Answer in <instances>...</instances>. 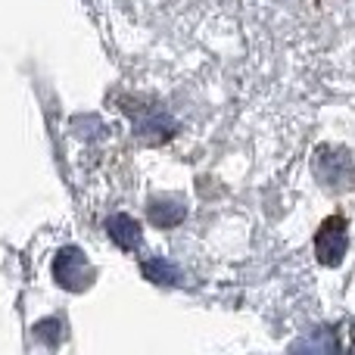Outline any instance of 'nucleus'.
<instances>
[{
    "label": "nucleus",
    "instance_id": "nucleus-1",
    "mask_svg": "<svg viewBox=\"0 0 355 355\" xmlns=\"http://www.w3.org/2000/svg\"><path fill=\"white\" fill-rule=\"evenodd\" d=\"M315 175L327 190H352L355 187V162L343 147H318L315 153Z\"/></svg>",
    "mask_w": 355,
    "mask_h": 355
},
{
    "label": "nucleus",
    "instance_id": "nucleus-2",
    "mask_svg": "<svg viewBox=\"0 0 355 355\" xmlns=\"http://www.w3.org/2000/svg\"><path fill=\"white\" fill-rule=\"evenodd\" d=\"M346 252H349V221L343 215H331L315 231V259L334 268L346 259Z\"/></svg>",
    "mask_w": 355,
    "mask_h": 355
},
{
    "label": "nucleus",
    "instance_id": "nucleus-3",
    "mask_svg": "<svg viewBox=\"0 0 355 355\" xmlns=\"http://www.w3.org/2000/svg\"><path fill=\"white\" fill-rule=\"evenodd\" d=\"M53 277L60 287L72 290V293H81L94 284V268L87 265L85 252L78 246H66V250L56 252L53 259Z\"/></svg>",
    "mask_w": 355,
    "mask_h": 355
},
{
    "label": "nucleus",
    "instance_id": "nucleus-4",
    "mask_svg": "<svg viewBox=\"0 0 355 355\" xmlns=\"http://www.w3.org/2000/svg\"><path fill=\"white\" fill-rule=\"evenodd\" d=\"M147 215L156 227H175L184 221L187 209H184V202L175 200V196H153L147 206Z\"/></svg>",
    "mask_w": 355,
    "mask_h": 355
},
{
    "label": "nucleus",
    "instance_id": "nucleus-5",
    "mask_svg": "<svg viewBox=\"0 0 355 355\" xmlns=\"http://www.w3.org/2000/svg\"><path fill=\"white\" fill-rule=\"evenodd\" d=\"M175 128L178 125L168 116H162V112H147V116L137 122L135 135H137V141H144V144H162L175 135Z\"/></svg>",
    "mask_w": 355,
    "mask_h": 355
},
{
    "label": "nucleus",
    "instance_id": "nucleus-6",
    "mask_svg": "<svg viewBox=\"0 0 355 355\" xmlns=\"http://www.w3.org/2000/svg\"><path fill=\"white\" fill-rule=\"evenodd\" d=\"M106 231H110V237L116 240V246H122V250H137V246H141V225L125 212L106 218Z\"/></svg>",
    "mask_w": 355,
    "mask_h": 355
},
{
    "label": "nucleus",
    "instance_id": "nucleus-7",
    "mask_svg": "<svg viewBox=\"0 0 355 355\" xmlns=\"http://www.w3.org/2000/svg\"><path fill=\"white\" fill-rule=\"evenodd\" d=\"M141 271L147 281L159 284V287H175L181 281V271L172 262H166V259H147V262H141Z\"/></svg>",
    "mask_w": 355,
    "mask_h": 355
}]
</instances>
